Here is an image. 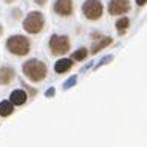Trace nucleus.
Instances as JSON below:
<instances>
[{"label": "nucleus", "mask_w": 147, "mask_h": 147, "mask_svg": "<svg viewBox=\"0 0 147 147\" xmlns=\"http://www.w3.org/2000/svg\"><path fill=\"white\" fill-rule=\"evenodd\" d=\"M14 113V104L11 101H2L0 102V116L2 117H8Z\"/></svg>", "instance_id": "12"}, {"label": "nucleus", "mask_w": 147, "mask_h": 147, "mask_svg": "<svg viewBox=\"0 0 147 147\" xmlns=\"http://www.w3.org/2000/svg\"><path fill=\"white\" fill-rule=\"evenodd\" d=\"M81 11H83V15L87 20L96 21L104 14V5L101 0H86L81 6Z\"/></svg>", "instance_id": "5"}, {"label": "nucleus", "mask_w": 147, "mask_h": 147, "mask_svg": "<svg viewBox=\"0 0 147 147\" xmlns=\"http://www.w3.org/2000/svg\"><path fill=\"white\" fill-rule=\"evenodd\" d=\"M48 47L51 50V54L54 56H63L71 50V41L66 35H53L50 38Z\"/></svg>", "instance_id": "4"}, {"label": "nucleus", "mask_w": 147, "mask_h": 147, "mask_svg": "<svg viewBox=\"0 0 147 147\" xmlns=\"http://www.w3.org/2000/svg\"><path fill=\"white\" fill-rule=\"evenodd\" d=\"M54 95H56V89H54V87H50L48 90L45 92V96H47V98H53Z\"/></svg>", "instance_id": "17"}, {"label": "nucleus", "mask_w": 147, "mask_h": 147, "mask_svg": "<svg viewBox=\"0 0 147 147\" xmlns=\"http://www.w3.org/2000/svg\"><path fill=\"white\" fill-rule=\"evenodd\" d=\"M111 60H113V56H105L102 60H101V62H99L96 66H95V69H99V68H101V66H104V65H107V63H110L111 62Z\"/></svg>", "instance_id": "16"}, {"label": "nucleus", "mask_w": 147, "mask_h": 147, "mask_svg": "<svg viewBox=\"0 0 147 147\" xmlns=\"http://www.w3.org/2000/svg\"><path fill=\"white\" fill-rule=\"evenodd\" d=\"M15 78V71L11 66H2L0 68V84L6 86Z\"/></svg>", "instance_id": "8"}, {"label": "nucleus", "mask_w": 147, "mask_h": 147, "mask_svg": "<svg viewBox=\"0 0 147 147\" xmlns=\"http://www.w3.org/2000/svg\"><path fill=\"white\" fill-rule=\"evenodd\" d=\"M135 2H137L138 6H144V5L147 3V0H135Z\"/></svg>", "instance_id": "20"}, {"label": "nucleus", "mask_w": 147, "mask_h": 147, "mask_svg": "<svg viewBox=\"0 0 147 147\" xmlns=\"http://www.w3.org/2000/svg\"><path fill=\"white\" fill-rule=\"evenodd\" d=\"M6 3H12V2H15V0H5Z\"/></svg>", "instance_id": "21"}, {"label": "nucleus", "mask_w": 147, "mask_h": 147, "mask_svg": "<svg viewBox=\"0 0 147 147\" xmlns=\"http://www.w3.org/2000/svg\"><path fill=\"white\" fill-rule=\"evenodd\" d=\"M75 83H77V75H72L71 78H68V80L63 83V89L68 90V89L72 87V86H75Z\"/></svg>", "instance_id": "15"}, {"label": "nucleus", "mask_w": 147, "mask_h": 147, "mask_svg": "<svg viewBox=\"0 0 147 147\" xmlns=\"http://www.w3.org/2000/svg\"><path fill=\"white\" fill-rule=\"evenodd\" d=\"M35 3L39 5V6H44V5L47 3V0H35Z\"/></svg>", "instance_id": "19"}, {"label": "nucleus", "mask_w": 147, "mask_h": 147, "mask_svg": "<svg viewBox=\"0 0 147 147\" xmlns=\"http://www.w3.org/2000/svg\"><path fill=\"white\" fill-rule=\"evenodd\" d=\"M6 48H8L9 53L15 56H27L30 53V41L29 38H26L23 35H14L8 38L6 41Z\"/></svg>", "instance_id": "2"}, {"label": "nucleus", "mask_w": 147, "mask_h": 147, "mask_svg": "<svg viewBox=\"0 0 147 147\" xmlns=\"http://www.w3.org/2000/svg\"><path fill=\"white\" fill-rule=\"evenodd\" d=\"M45 26V17L42 12L39 11H32L30 14H27V17L23 21V29L30 33V35H38L41 33Z\"/></svg>", "instance_id": "3"}, {"label": "nucleus", "mask_w": 147, "mask_h": 147, "mask_svg": "<svg viewBox=\"0 0 147 147\" xmlns=\"http://www.w3.org/2000/svg\"><path fill=\"white\" fill-rule=\"evenodd\" d=\"M131 11L129 0H110L108 2V14L110 15H123Z\"/></svg>", "instance_id": "6"}, {"label": "nucleus", "mask_w": 147, "mask_h": 147, "mask_svg": "<svg viewBox=\"0 0 147 147\" xmlns=\"http://www.w3.org/2000/svg\"><path fill=\"white\" fill-rule=\"evenodd\" d=\"M129 24H131V21H129L128 17H122L120 20H117L116 29H117V32H119V35H125L126 30L129 29Z\"/></svg>", "instance_id": "13"}, {"label": "nucleus", "mask_w": 147, "mask_h": 147, "mask_svg": "<svg viewBox=\"0 0 147 147\" xmlns=\"http://www.w3.org/2000/svg\"><path fill=\"white\" fill-rule=\"evenodd\" d=\"M111 44H113V39L111 38H107V36L99 38V41L95 42V44H93V47H92V54H96V53H99L101 50H104L105 47H108Z\"/></svg>", "instance_id": "11"}, {"label": "nucleus", "mask_w": 147, "mask_h": 147, "mask_svg": "<svg viewBox=\"0 0 147 147\" xmlns=\"http://www.w3.org/2000/svg\"><path fill=\"white\" fill-rule=\"evenodd\" d=\"M72 65H74V62L71 59H60L54 65V71L57 74H65V72H68L72 68Z\"/></svg>", "instance_id": "10"}, {"label": "nucleus", "mask_w": 147, "mask_h": 147, "mask_svg": "<svg viewBox=\"0 0 147 147\" xmlns=\"http://www.w3.org/2000/svg\"><path fill=\"white\" fill-rule=\"evenodd\" d=\"M27 98H29V95L24 90H21V89L14 90L11 93V102L14 105H24L26 101H27Z\"/></svg>", "instance_id": "9"}, {"label": "nucleus", "mask_w": 147, "mask_h": 147, "mask_svg": "<svg viewBox=\"0 0 147 147\" xmlns=\"http://www.w3.org/2000/svg\"><path fill=\"white\" fill-rule=\"evenodd\" d=\"M23 72L32 83H41L47 78L48 68L47 65L39 59H30L23 65Z\"/></svg>", "instance_id": "1"}, {"label": "nucleus", "mask_w": 147, "mask_h": 147, "mask_svg": "<svg viewBox=\"0 0 147 147\" xmlns=\"http://www.w3.org/2000/svg\"><path fill=\"white\" fill-rule=\"evenodd\" d=\"M87 54H89L87 48L81 47V48H78V50L72 54V60H75V62H81V60H84L86 57H87Z\"/></svg>", "instance_id": "14"}, {"label": "nucleus", "mask_w": 147, "mask_h": 147, "mask_svg": "<svg viewBox=\"0 0 147 147\" xmlns=\"http://www.w3.org/2000/svg\"><path fill=\"white\" fill-rule=\"evenodd\" d=\"M54 12L60 17H71L74 14V2L72 0H56Z\"/></svg>", "instance_id": "7"}, {"label": "nucleus", "mask_w": 147, "mask_h": 147, "mask_svg": "<svg viewBox=\"0 0 147 147\" xmlns=\"http://www.w3.org/2000/svg\"><path fill=\"white\" fill-rule=\"evenodd\" d=\"M12 17H14L15 20L21 18V11H20V9H14V11H12Z\"/></svg>", "instance_id": "18"}, {"label": "nucleus", "mask_w": 147, "mask_h": 147, "mask_svg": "<svg viewBox=\"0 0 147 147\" xmlns=\"http://www.w3.org/2000/svg\"><path fill=\"white\" fill-rule=\"evenodd\" d=\"M2 33H3V27L0 26V36H2Z\"/></svg>", "instance_id": "22"}]
</instances>
